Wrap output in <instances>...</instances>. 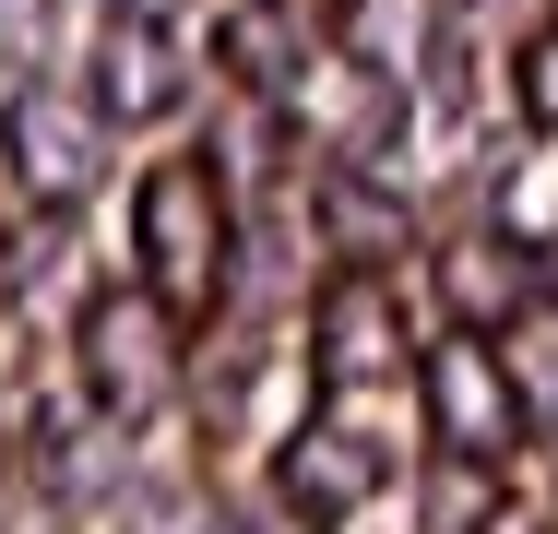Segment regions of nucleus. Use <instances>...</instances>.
<instances>
[{"instance_id": "nucleus-1", "label": "nucleus", "mask_w": 558, "mask_h": 534, "mask_svg": "<svg viewBox=\"0 0 558 534\" xmlns=\"http://www.w3.org/2000/svg\"><path fill=\"white\" fill-rule=\"evenodd\" d=\"M131 274L179 320L226 310V274H238V179H226L215 155H155L131 179Z\"/></svg>"}, {"instance_id": "nucleus-2", "label": "nucleus", "mask_w": 558, "mask_h": 534, "mask_svg": "<svg viewBox=\"0 0 558 534\" xmlns=\"http://www.w3.org/2000/svg\"><path fill=\"white\" fill-rule=\"evenodd\" d=\"M416 427H428V451L511 463V451L535 439V404H523V380H511V344L475 332V320H440V332L416 344Z\"/></svg>"}, {"instance_id": "nucleus-3", "label": "nucleus", "mask_w": 558, "mask_h": 534, "mask_svg": "<svg viewBox=\"0 0 558 534\" xmlns=\"http://www.w3.org/2000/svg\"><path fill=\"white\" fill-rule=\"evenodd\" d=\"M108 143H119V119L84 96V84L12 72V96H0V179H12L36 214L96 203V179H108Z\"/></svg>"}, {"instance_id": "nucleus-4", "label": "nucleus", "mask_w": 558, "mask_h": 534, "mask_svg": "<svg viewBox=\"0 0 558 534\" xmlns=\"http://www.w3.org/2000/svg\"><path fill=\"white\" fill-rule=\"evenodd\" d=\"M179 332H191V320L167 310L143 274L108 286V298L84 310L72 344H84V392L108 404V427H143V416H167V404H179V380H191V344H179Z\"/></svg>"}, {"instance_id": "nucleus-5", "label": "nucleus", "mask_w": 558, "mask_h": 534, "mask_svg": "<svg viewBox=\"0 0 558 534\" xmlns=\"http://www.w3.org/2000/svg\"><path fill=\"white\" fill-rule=\"evenodd\" d=\"M310 380H322V392L416 380V310H404L392 262H333V274L310 286Z\"/></svg>"}, {"instance_id": "nucleus-6", "label": "nucleus", "mask_w": 558, "mask_h": 534, "mask_svg": "<svg viewBox=\"0 0 558 534\" xmlns=\"http://www.w3.org/2000/svg\"><path fill=\"white\" fill-rule=\"evenodd\" d=\"M191 84H203V72H191V48L167 36L155 0H119L108 24H96V72H84V96L108 107L119 131H167V119L191 107Z\"/></svg>"}, {"instance_id": "nucleus-7", "label": "nucleus", "mask_w": 558, "mask_h": 534, "mask_svg": "<svg viewBox=\"0 0 558 534\" xmlns=\"http://www.w3.org/2000/svg\"><path fill=\"white\" fill-rule=\"evenodd\" d=\"M380 475H392V451H380L368 427H344V416H310V427L274 439V499H286L310 534L356 523V511L380 499Z\"/></svg>"}, {"instance_id": "nucleus-8", "label": "nucleus", "mask_w": 558, "mask_h": 534, "mask_svg": "<svg viewBox=\"0 0 558 534\" xmlns=\"http://www.w3.org/2000/svg\"><path fill=\"white\" fill-rule=\"evenodd\" d=\"M428 274H440V320H475V332H511V320L547 310V250L535 238H499V226L440 238Z\"/></svg>"}, {"instance_id": "nucleus-9", "label": "nucleus", "mask_w": 558, "mask_h": 534, "mask_svg": "<svg viewBox=\"0 0 558 534\" xmlns=\"http://www.w3.org/2000/svg\"><path fill=\"white\" fill-rule=\"evenodd\" d=\"M310 226L333 262H404L416 250V203L392 167H356V155H310Z\"/></svg>"}, {"instance_id": "nucleus-10", "label": "nucleus", "mask_w": 558, "mask_h": 534, "mask_svg": "<svg viewBox=\"0 0 558 534\" xmlns=\"http://www.w3.org/2000/svg\"><path fill=\"white\" fill-rule=\"evenodd\" d=\"M511 463H475V451H428V487H416V534H487L511 499H499Z\"/></svg>"}, {"instance_id": "nucleus-11", "label": "nucleus", "mask_w": 558, "mask_h": 534, "mask_svg": "<svg viewBox=\"0 0 558 534\" xmlns=\"http://www.w3.org/2000/svg\"><path fill=\"white\" fill-rule=\"evenodd\" d=\"M499 344H511V380H523V404H535V439H558V298L535 320H511Z\"/></svg>"}, {"instance_id": "nucleus-12", "label": "nucleus", "mask_w": 558, "mask_h": 534, "mask_svg": "<svg viewBox=\"0 0 558 534\" xmlns=\"http://www.w3.org/2000/svg\"><path fill=\"white\" fill-rule=\"evenodd\" d=\"M60 439H72V427L48 416V404H36V380L0 356V463H36V475H48V463H60Z\"/></svg>"}, {"instance_id": "nucleus-13", "label": "nucleus", "mask_w": 558, "mask_h": 534, "mask_svg": "<svg viewBox=\"0 0 558 534\" xmlns=\"http://www.w3.org/2000/svg\"><path fill=\"white\" fill-rule=\"evenodd\" d=\"M511 107H523V131H558V24H547V36H523V60H511Z\"/></svg>"}, {"instance_id": "nucleus-14", "label": "nucleus", "mask_w": 558, "mask_h": 534, "mask_svg": "<svg viewBox=\"0 0 558 534\" xmlns=\"http://www.w3.org/2000/svg\"><path fill=\"white\" fill-rule=\"evenodd\" d=\"M48 24H60V0H0V72H36Z\"/></svg>"}, {"instance_id": "nucleus-15", "label": "nucleus", "mask_w": 558, "mask_h": 534, "mask_svg": "<svg viewBox=\"0 0 558 534\" xmlns=\"http://www.w3.org/2000/svg\"><path fill=\"white\" fill-rule=\"evenodd\" d=\"M131 534H226V511L179 499V487H143V499H131Z\"/></svg>"}, {"instance_id": "nucleus-16", "label": "nucleus", "mask_w": 558, "mask_h": 534, "mask_svg": "<svg viewBox=\"0 0 558 534\" xmlns=\"http://www.w3.org/2000/svg\"><path fill=\"white\" fill-rule=\"evenodd\" d=\"M48 226H60V214H48ZM48 226H0V310L36 298V274H48Z\"/></svg>"}, {"instance_id": "nucleus-17", "label": "nucleus", "mask_w": 558, "mask_h": 534, "mask_svg": "<svg viewBox=\"0 0 558 534\" xmlns=\"http://www.w3.org/2000/svg\"><path fill=\"white\" fill-rule=\"evenodd\" d=\"M226 534H310V523H298L286 499H262V511H226Z\"/></svg>"}, {"instance_id": "nucleus-18", "label": "nucleus", "mask_w": 558, "mask_h": 534, "mask_svg": "<svg viewBox=\"0 0 558 534\" xmlns=\"http://www.w3.org/2000/svg\"><path fill=\"white\" fill-rule=\"evenodd\" d=\"M322 12H333V24H356V12H368V0H322Z\"/></svg>"}, {"instance_id": "nucleus-19", "label": "nucleus", "mask_w": 558, "mask_h": 534, "mask_svg": "<svg viewBox=\"0 0 558 534\" xmlns=\"http://www.w3.org/2000/svg\"><path fill=\"white\" fill-rule=\"evenodd\" d=\"M487 534H535V523H523V511H499V523H487Z\"/></svg>"}]
</instances>
